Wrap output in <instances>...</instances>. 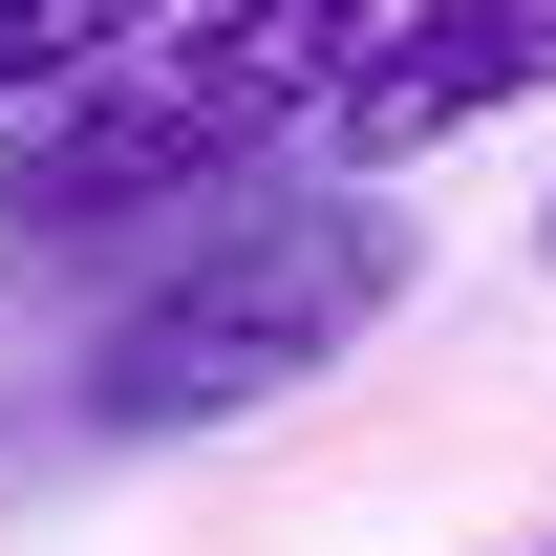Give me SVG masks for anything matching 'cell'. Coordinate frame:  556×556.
<instances>
[{"label": "cell", "instance_id": "obj_1", "mask_svg": "<svg viewBox=\"0 0 556 556\" xmlns=\"http://www.w3.org/2000/svg\"><path fill=\"white\" fill-rule=\"evenodd\" d=\"M321 43L343 22H129L65 108L0 129V236L22 257H108V236H172L193 257L214 214L278 193V150L321 108Z\"/></svg>", "mask_w": 556, "mask_h": 556}, {"label": "cell", "instance_id": "obj_4", "mask_svg": "<svg viewBox=\"0 0 556 556\" xmlns=\"http://www.w3.org/2000/svg\"><path fill=\"white\" fill-rule=\"evenodd\" d=\"M108 43H129V22H43V0H0V129H22V108H65Z\"/></svg>", "mask_w": 556, "mask_h": 556}, {"label": "cell", "instance_id": "obj_3", "mask_svg": "<svg viewBox=\"0 0 556 556\" xmlns=\"http://www.w3.org/2000/svg\"><path fill=\"white\" fill-rule=\"evenodd\" d=\"M492 108H556V22H343L321 43V108H300V172L364 193L386 150H450Z\"/></svg>", "mask_w": 556, "mask_h": 556}, {"label": "cell", "instance_id": "obj_2", "mask_svg": "<svg viewBox=\"0 0 556 556\" xmlns=\"http://www.w3.org/2000/svg\"><path fill=\"white\" fill-rule=\"evenodd\" d=\"M407 300V214L386 193H321V172H278L257 214H214L193 257H150V300H108V343H86V428H236L278 386H321Z\"/></svg>", "mask_w": 556, "mask_h": 556}]
</instances>
